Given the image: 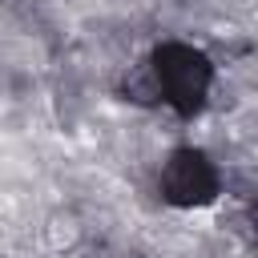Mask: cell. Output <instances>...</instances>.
Here are the masks:
<instances>
[{
  "label": "cell",
  "mask_w": 258,
  "mask_h": 258,
  "mask_svg": "<svg viewBox=\"0 0 258 258\" xmlns=\"http://www.w3.org/2000/svg\"><path fill=\"white\" fill-rule=\"evenodd\" d=\"M153 64H157L165 101H169L181 117H194V113L206 105V93H210V85H214V64H210V56H206L202 48H194V44L165 40V44L153 52Z\"/></svg>",
  "instance_id": "1"
},
{
  "label": "cell",
  "mask_w": 258,
  "mask_h": 258,
  "mask_svg": "<svg viewBox=\"0 0 258 258\" xmlns=\"http://www.w3.org/2000/svg\"><path fill=\"white\" fill-rule=\"evenodd\" d=\"M222 189L214 161L202 149H173L161 169V194L169 206H206Z\"/></svg>",
  "instance_id": "2"
},
{
  "label": "cell",
  "mask_w": 258,
  "mask_h": 258,
  "mask_svg": "<svg viewBox=\"0 0 258 258\" xmlns=\"http://www.w3.org/2000/svg\"><path fill=\"white\" fill-rule=\"evenodd\" d=\"M121 93H125V101H133V105H157V101H165L157 64H153V60L133 64V69L125 73V81H121Z\"/></svg>",
  "instance_id": "3"
},
{
  "label": "cell",
  "mask_w": 258,
  "mask_h": 258,
  "mask_svg": "<svg viewBox=\"0 0 258 258\" xmlns=\"http://www.w3.org/2000/svg\"><path fill=\"white\" fill-rule=\"evenodd\" d=\"M44 242H48L52 250H73V246L81 242V222H77V214H52L48 226H44Z\"/></svg>",
  "instance_id": "4"
},
{
  "label": "cell",
  "mask_w": 258,
  "mask_h": 258,
  "mask_svg": "<svg viewBox=\"0 0 258 258\" xmlns=\"http://www.w3.org/2000/svg\"><path fill=\"white\" fill-rule=\"evenodd\" d=\"M250 226H254V234H258V194H254V202H250Z\"/></svg>",
  "instance_id": "5"
}]
</instances>
